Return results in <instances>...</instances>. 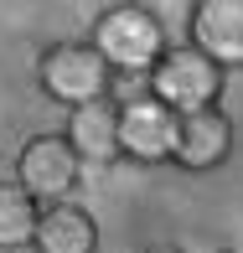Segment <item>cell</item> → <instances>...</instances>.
Instances as JSON below:
<instances>
[{
	"instance_id": "7c38bea8",
	"label": "cell",
	"mask_w": 243,
	"mask_h": 253,
	"mask_svg": "<svg viewBox=\"0 0 243 253\" xmlns=\"http://www.w3.org/2000/svg\"><path fill=\"white\" fill-rule=\"evenodd\" d=\"M212 253H233V248H212Z\"/></svg>"
},
{
	"instance_id": "ba28073f",
	"label": "cell",
	"mask_w": 243,
	"mask_h": 253,
	"mask_svg": "<svg viewBox=\"0 0 243 253\" xmlns=\"http://www.w3.org/2000/svg\"><path fill=\"white\" fill-rule=\"evenodd\" d=\"M62 140L73 145V155L83 160V166H114V160H119V109H114V103L73 109Z\"/></svg>"
},
{
	"instance_id": "9c48e42d",
	"label": "cell",
	"mask_w": 243,
	"mask_h": 253,
	"mask_svg": "<svg viewBox=\"0 0 243 253\" xmlns=\"http://www.w3.org/2000/svg\"><path fill=\"white\" fill-rule=\"evenodd\" d=\"M37 253H98V222L78 202H52L42 207L37 222Z\"/></svg>"
},
{
	"instance_id": "3957f363",
	"label": "cell",
	"mask_w": 243,
	"mask_h": 253,
	"mask_svg": "<svg viewBox=\"0 0 243 253\" xmlns=\"http://www.w3.org/2000/svg\"><path fill=\"white\" fill-rule=\"evenodd\" d=\"M223 83L228 73L212 62V57H202L196 47H171L160 57V67L145 78V93L160 98L171 114H202V109H217L223 103Z\"/></svg>"
},
{
	"instance_id": "30bf717a",
	"label": "cell",
	"mask_w": 243,
	"mask_h": 253,
	"mask_svg": "<svg viewBox=\"0 0 243 253\" xmlns=\"http://www.w3.org/2000/svg\"><path fill=\"white\" fill-rule=\"evenodd\" d=\"M42 222V202L26 197L16 181H0V248H31Z\"/></svg>"
},
{
	"instance_id": "6da1fadb",
	"label": "cell",
	"mask_w": 243,
	"mask_h": 253,
	"mask_svg": "<svg viewBox=\"0 0 243 253\" xmlns=\"http://www.w3.org/2000/svg\"><path fill=\"white\" fill-rule=\"evenodd\" d=\"M88 47H94L103 62H109L114 78H145L160 67L166 57V21L150 5H135V0H119V5H103L88 26Z\"/></svg>"
},
{
	"instance_id": "8fae6325",
	"label": "cell",
	"mask_w": 243,
	"mask_h": 253,
	"mask_svg": "<svg viewBox=\"0 0 243 253\" xmlns=\"http://www.w3.org/2000/svg\"><path fill=\"white\" fill-rule=\"evenodd\" d=\"M145 253H187V248H176V243H150Z\"/></svg>"
},
{
	"instance_id": "277c9868",
	"label": "cell",
	"mask_w": 243,
	"mask_h": 253,
	"mask_svg": "<svg viewBox=\"0 0 243 253\" xmlns=\"http://www.w3.org/2000/svg\"><path fill=\"white\" fill-rule=\"evenodd\" d=\"M119 109V155L135 160V166H166L176 160V145H181V114H171L160 98H124L114 103Z\"/></svg>"
},
{
	"instance_id": "7a4b0ae2",
	"label": "cell",
	"mask_w": 243,
	"mask_h": 253,
	"mask_svg": "<svg viewBox=\"0 0 243 253\" xmlns=\"http://www.w3.org/2000/svg\"><path fill=\"white\" fill-rule=\"evenodd\" d=\"M37 83L52 103H67V114L88 109V103H109V93H114L109 62L88 42H52L37 57Z\"/></svg>"
},
{
	"instance_id": "5b68a950",
	"label": "cell",
	"mask_w": 243,
	"mask_h": 253,
	"mask_svg": "<svg viewBox=\"0 0 243 253\" xmlns=\"http://www.w3.org/2000/svg\"><path fill=\"white\" fill-rule=\"evenodd\" d=\"M78 176H83V160L73 155V145L62 134H31L16 155V186L26 197H37L42 207L73 202L67 191H78Z\"/></svg>"
},
{
	"instance_id": "4fadbf2b",
	"label": "cell",
	"mask_w": 243,
	"mask_h": 253,
	"mask_svg": "<svg viewBox=\"0 0 243 253\" xmlns=\"http://www.w3.org/2000/svg\"><path fill=\"white\" fill-rule=\"evenodd\" d=\"M0 181H5V170H0Z\"/></svg>"
},
{
	"instance_id": "52a82bcc",
	"label": "cell",
	"mask_w": 243,
	"mask_h": 253,
	"mask_svg": "<svg viewBox=\"0 0 243 253\" xmlns=\"http://www.w3.org/2000/svg\"><path fill=\"white\" fill-rule=\"evenodd\" d=\"M228 155H233V119H228L223 109H202V114H187V119H181V145H176V160H171V166L217 170Z\"/></svg>"
},
{
	"instance_id": "8992f818",
	"label": "cell",
	"mask_w": 243,
	"mask_h": 253,
	"mask_svg": "<svg viewBox=\"0 0 243 253\" xmlns=\"http://www.w3.org/2000/svg\"><path fill=\"white\" fill-rule=\"evenodd\" d=\"M187 47L212 57L223 73H238L243 67V0H192Z\"/></svg>"
}]
</instances>
